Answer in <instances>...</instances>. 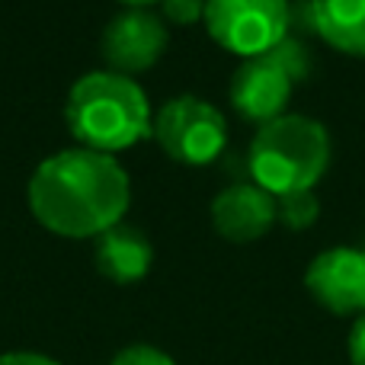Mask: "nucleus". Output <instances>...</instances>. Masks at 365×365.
Listing matches in <instances>:
<instances>
[{"mask_svg":"<svg viewBox=\"0 0 365 365\" xmlns=\"http://www.w3.org/2000/svg\"><path fill=\"white\" fill-rule=\"evenodd\" d=\"M132 182L109 154L68 148L36 167L29 180V208L36 221L61 237H100L125 221Z\"/></svg>","mask_w":365,"mask_h":365,"instance_id":"f257e3e1","label":"nucleus"},{"mask_svg":"<svg viewBox=\"0 0 365 365\" xmlns=\"http://www.w3.org/2000/svg\"><path fill=\"white\" fill-rule=\"evenodd\" d=\"M64 122L77 145L115 158L151 138V103L135 77L115 71H90L68 90Z\"/></svg>","mask_w":365,"mask_h":365,"instance_id":"f03ea898","label":"nucleus"},{"mask_svg":"<svg viewBox=\"0 0 365 365\" xmlns=\"http://www.w3.org/2000/svg\"><path fill=\"white\" fill-rule=\"evenodd\" d=\"M330 167V135L317 119L285 113L257 128L247 151V170L269 195L314 189Z\"/></svg>","mask_w":365,"mask_h":365,"instance_id":"7ed1b4c3","label":"nucleus"},{"mask_svg":"<svg viewBox=\"0 0 365 365\" xmlns=\"http://www.w3.org/2000/svg\"><path fill=\"white\" fill-rule=\"evenodd\" d=\"M208 36L225 51L240 58H257L272 51L292 36L289 0H205Z\"/></svg>","mask_w":365,"mask_h":365,"instance_id":"20e7f679","label":"nucleus"},{"mask_svg":"<svg viewBox=\"0 0 365 365\" xmlns=\"http://www.w3.org/2000/svg\"><path fill=\"white\" fill-rule=\"evenodd\" d=\"M151 135L167 158L186 167L212 164L227 148V122L221 109L192 93L167 100L154 115Z\"/></svg>","mask_w":365,"mask_h":365,"instance_id":"39448f33","label":"nucleus"},{"mask_svg":"<svg viewBox=\"0 0 365 365\" xmlns=\"http://www.w3.org/2000/svg\"><path fill=\"white\" fill-rule=\"evenodd\" d=\"M167 42H170V32H167L164 19L158 13L125 6L103 29L100 55L109 64V71L135 77L160 61V55L167 51Z\"/></svg>","mask_w":365,"mask_h":365,"instance_id":"423d86ee","label":"nucleus"},{"mask_svg":"<svg viewBox=\"0 0 365 365\" xmlns=\"http://www.w3.org/2000/svg\"><path fill=\"white\" fill-rule=\"evenodd\" d=\"M304 289L336 317L365 314V247H330L304 269Z\"/></svg>","mask_w":365,"mask_h":365,"instance_id":"0eeeda50","label":"nucleus"},{"mask_svg":"<svg viewBox=\"0 0 365 365\" xmlns=\"http://www.w3.org/2000/svg\"><path fill=\"white\" fill-rule=\"evenodd\" d=\"M292 87H295V81L266 51V55L244 58L237 64V71L231 74V83H227V96H231V106L247 122L266 125V122L285 115Z\"/></svg>","mask_w":365,"mask_h":365,"instance_id":"6e6552de","label":"nucleus"},{"mask_svg":"<svg viewBox=\"0 0 365 365\" xmlns=\"http://www.w3.org/2000/svg\"><path fill=\"white\" fill-rule=\"evenodd\" d=\"M212 225L221 237L234 244L259 240L276 225V195L259 189L257 182H234L215 195Z\"/></svg>","mask_w":365,"mask_h":365,"instance_id":"1a4fd4ad","label":"nucleus"},{"mask_svg":"<svg viewBox=\"0 0 365 365\" xmlns=\"http://www.w3.org/2000/svg\"><path fill=\"white\" fill-rule=\"evenodd\" d=\"M93 259H96V269L109 282L132 285L148 276V269L154 263V247L141 227L119 221L115 227H109V231H103L96 237Z\"/></svg>","mask_w":365,"mask_h":365,"instance_id":"9d476101","label":"nucleus"},{"mask_svg":"<svg viewBox=\"0 0 365 365\" xmlns=\"http://www.w3.org/2000/svg\"><path fill=\"white\" fill-rule=\"evenodd\" d=\"M308 16L330 48L365 58V0H308Z\"/></svg>","mask_w":365,"mask_h":365,"instance_id":"9b49d317","label":"nucleus"},{"mask_svg":"<svg viewBox=\"0 0 365 365\" xmlns=\"http://www.w3.org/2000/svg\"><path fill=\"white\" fill-rule=\"evenodd\" d=\"M317 215H321V202H317L314 189L276 195V221H282L289 231H308L317 221Z\"/></svg>","mask_w":365,"mask_h":365,"instance_id":"f8f14e48","label":"nucleus"},{"mask_svg":"<svg viewBox=\"0 0 365 365\" xmlns=\"http://www.w3.org/2000/svg\"><path fill=\"white\" fill-rule=\"evenodd\" d=\"M272 58H276L279 64H282V71L292 77V81H304L308 77V71H311V55H308V48H304L298 38H292V36H285L282 42L276 45V48L269 51Z\"/></svg>","mask_w":365,"mask_h":365,"instance_id":"ddd939ff","label":"nucleus"},{"mask_svg":"<svg viewBox=\"0 0 365 365\" xmlns=\"http://www.w3.org/2000/svg\"><path fill=\"white\" fill-rule=\"evenodd\" d=\"M113 365H177L164 349L148 346V343H135V346H125L115 353Z\"/></svg>","mask_w":365,"mask_h":365,"instance_id":"4468645a","label":"nucleus"},{"mask_svg":"<svg viewBox=\"0 0 365 365\" xmlns=\"http://www.w3.org/2000/svg\"><path fill=\"white\" fill-rule=\"evenodd\" d=\"M164 16L177 26H192L205 16V0H160Z\"/></svg>","mask_w":365,"mask_h":365,"instance_id":"2eb2a0df","label":"nucleus"},{"mask_svg":"<svg viewBox=\"0 0 365 365\" xmlns=\"http://www.w3.org/2000/svg\"><path fill=\"white\" fill-rule=\"evenodd\" d=\"M349 362L365 365V314L356 317L353 330H349Z\"/></svg>","mask_w":365,"mask_h":365,"instance_id":"dca6fc26","label":"nucleus"},{"mask_svg":"<svg viewBox=\"0 0 365 365\" xmlns=\"http://www.w3.org/2000/svg\"><path fill=\"white\" fill-rule=\"evenodd\" d=\"M0 365H61V362L42 353H4L0 356Z\"/></svg>","mask_w":365,"mask_h":365,"instance_id":"f3484780","label":"nucleus"},{"mask_svg":"<svg viewBox=\"0 0 365 365\" xmlns=\"http://www.w3.org/2000/svg\"><path fill=\"white\" fill-rule=\"evenodd\" d=\"M119 4L132 6V10H148V6H151V4H160V0H119Z\"/></svg>","mask_w":365,"mask_h":365,"instance_id":"a211bd4d","label":"nucleus"}]
</instances>
